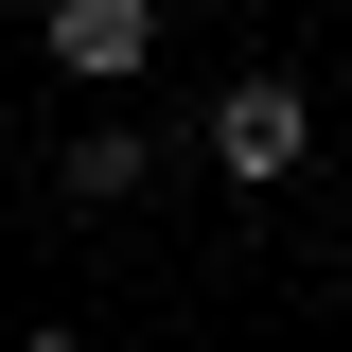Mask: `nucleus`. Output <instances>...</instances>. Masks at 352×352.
<instances>
[{
  "mask_svg": "<svg viewBox=\"0 0 352 352\" xmlns=\"http://www.w3.org/2000/svg\"><path fill=\"white\" fill-rule=\"evenodd\" d=\"M194 159H212L229 194H282V176L317 159V88H300V71H229L212 124H194Z\"/></svg>",
  "mask_w": 352,
  "mask_h": 352,
  "instance_id": "nucleus-1",
  "label": "nucleus"
},
{
  "mask_svg": "<svg viewBox=\"0 0 352 352\" xmlns=\"http://www.w3.org/2000/svg\"><path fill=\"white\" fill-rule=\"evenodd\" d=\"M159 36H176L159 0H36V53H53L71 88H141V71H159Z\"/></svg>",
  "mask_w": 352,
  "mask_h": 352,
  "instance_id": "nucleus-2",
  "label": "nucleus"
},
{
  "mask_svg": "<svg viewBox=\"0 0 352 352\" xmlns=\"http://www.w3.org/2000/svg\"><path fill=\"white\" fill-rule=\"evenodd\" d=\"M53 194H71V212H141V194H159V124H124V106L71 124L53 141Z\"/></svg>",
  "mask_w": 352,
  "mask_h": 352,
  "instance_id": "nucleus-3",
  "label": "nucleus"
},
{
  "mask_svg": "<svg viewBox=\"0 0 352 352\" xmlns=\"http://www.w3.org/2000/svg\"><path fill=\"white\" fill-rule=\"evenodd\" d=\"M0 352H88V335H53V317H36V335H0Z\"/></svg>",
  "mask_w": 352,
  "mask_h": 352,
  "instance_id": "nucleus-4",
  "label": "nucleus"
}]
</instances>
